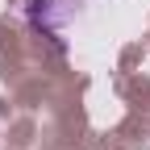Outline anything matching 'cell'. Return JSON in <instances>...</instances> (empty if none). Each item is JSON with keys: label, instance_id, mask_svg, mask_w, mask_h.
Masks as SVG:
<instances>
[{"label": "cell", "instance_id": "1", "mask_svg": "<svg viewBox=\"0 0 150 150\" xmlns=\"http://www.w3.org/2000/svg\"><path fill=\"white\" fill-rule=\"evenodd\" d=\"M88 0H29V25L42 29V33H54L63 38L75 21H79Z\"/></svg>", "mask_w": 150, "mask_h": 150}]
</instances>
